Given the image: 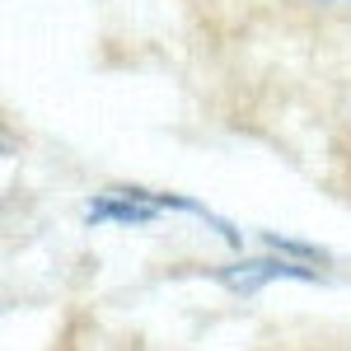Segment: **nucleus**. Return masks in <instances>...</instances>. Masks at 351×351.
Returning a JSON list of instances; mask_svg holds the SVG:
<instances>
[{"label": "nucleus", "instance_id": "obj_2", "mask_svg": "<svg viewBox=\"0 0 351 351\" xmlns=\"http://www.w3.org/2000/svg\"><path fill=\"white\" fill-rule=\"evenodd\" d=\"M328 5H342V0H328Z\"/></svg>", "mask_w": 351, "mask_h": 351}, {"label": "nucleus", "instance_id": "obj_1", "mask_svg": "<svg viewBox=\"0 0 351 351\" xmlns=\"http://www.w3.org/2000/svg\"><path fill=\"white\" fill-rule=\"evenodd\" d=\"M267 276H304V271H300V267H286V263H248L243 271H230L225 281L248 291V286H258V281H267Z\"/></svg>", "mask_w": 351, "mask_h": 351}]
</instances>
